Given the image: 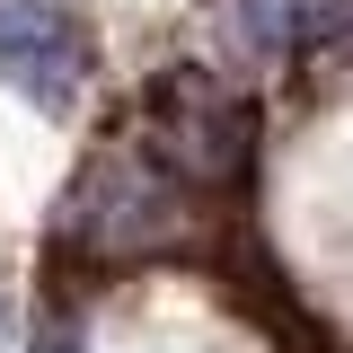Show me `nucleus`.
Wrapping results in <instances>:
<instances>
[{"label": "nucleus", "instance_id": "nucleus-1", "mask_svg": "<svg viewBox=\"0 0 353 353\" xmlns=\"http://www.w3.org/2000/svg\"><path fill=\"white\" fill-rule=\"evenodd\" d=\"M150 141H159V168L185 185H239L256 159V115L203 71H168L150 97Z\"/></svg>", "mask_w": 353, "mask_h": 353}, {"label": "nucleus", "instance_id": "nucleus-3", "mask_svg": "<svg viewBox=\"0 0 353 353\" xmlns=\"http://www.w3.org/2000/svg\"><path fill=\"white\" fill-rule=\"evenodd\" d=\"M0 80L36 106H71L88 80V27L62 0H0Z\"/></svg>", "mask_w": 353, "mask_h": 353}, {"label": "nucleus", "instance_id": "nucleus-2", "mask_svg": "<svg viewBox=\"0 0 353 353\" xmlns=\"http://www.w3.org/2000/svg\"><path fill=\"white\" fill-rule=\"evenodd\" d=\"M97 256H150V248H176L194 212H185V185L168 168H141V159H106V168L80 185V212H71Z\"/></svg>", "mask_w": 353, "mask_h": 353}, {"label": "nucleus", "instance_id": "nucleus-4", "mask_svg": "<svg viewBox=\"0 0 353 353\" xmlns=\"http://www.w3.org/2000/svg\"><path fill=\"white\" fill-rule=\"evenodd\" d=\"M309 36H353V0H327V9H318V27H309Z\"/></svg>", "mask_w": 353, "mask_h": 353}]
</instances>
